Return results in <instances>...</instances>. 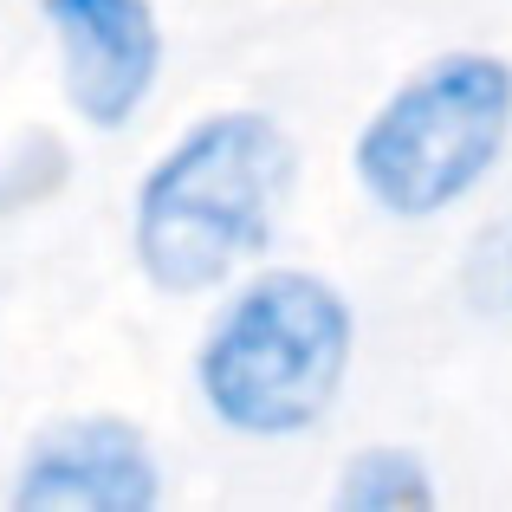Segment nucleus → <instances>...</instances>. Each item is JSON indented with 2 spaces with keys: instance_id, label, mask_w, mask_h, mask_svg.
Segmentation results:
<instances>
[{
  "instance_id": "obj_1",
  "label": "nucleus",
  "mask_w": 512,
  "mask_h": 512,
  "mask_svg": "<svg viewBox=\"0 0 512 512\" xmlns=\"http://www.w3.org/2000/svg\"><path fill=\"white\" fill-rule=\"evenodd\" d=\"M292 188V143L273 117L227 111L195 124L137 195V260L156 286L201 292L273 240Z\"/></svg>"
},
{
  "instance_id": "obj_2",
  "label": "nucleus",
  "mask_w": 512,
  "mask_h": 512,
  "mask_svg": "<svg viewBox=\"0 0 512 512\" xmlns=\"http://www.w3.org/2000/svg\"><path fill=\"white\" fill-rule=\"evenodd\" d=\"M350 363V312L312 273H266L201 344V396L240 435H292L331 409Z\"/></svg>"
},
{
  "instance_id": "obj_3",
  "label": "nucleus",
  "mask_w": 512,
  "mask_h": 512,
  "mask_svg": "<svg viewBox=\"0 0 512 512\" xmlns=\"http://www.w3.org/2000/svg\"><path fill=\"white\" fill-rule=\"evenodd\" d=\"M512 130V65L454 52L415 72L357 143V175L389 214H441L480 182Z\"/></svg>"
},
{
  "instance_id": "obj_4",
  "label": "nucleus",
  "mask_w": 512,
  "mask_h": 512,
  "mask_svg": "<svg viewBox=\"0 0 512 512\" xmlns=\"http://www.w3.org/2000/svg\"><path fill=\"white\" fill-rule=\"evenodd\" d=\"M20 512H143L156 506L150 441L124 422H59L33 441L13 487Z\"/></svg>"
},
{
  "instance_id": "obj_5",
  "label": "nucleus",
  "mask_w": 512,
  "mask_h": 512,
  "mask_svg": "<svg viewBox=\"0 0 512 512\" xmlns=\"http://www.w3.org/2000/svg\"><path fill=\"white\" fill-rule=\"evenodd\" d=\"M46 20L65 52V91L85 124H130L156 85V20L143 0H46Z\"/></svg>"
},
{
  "instance_id": "obj_6",
  "label": "nucleus",
  "mask_w": 512,
  "mask_h": 512,
  "mask_svg": "<svg viewBox=\"0 0 512 512\" xmlns=\"http://www.w3.org/2000/svg\"><path fill=\"white\" fill-rule=\"evenodd\" d=\"M338 506H350V512H428L435 506V487H428L415 454L376 448V454L350 461V474L338 480Z\"/></svg>"
},
{
  "instance_id": "obj_7",
  "label": "nucleus",
  "mask_w": 512,
  "mask_h": 512,
  "mask_svg": "<svg viewBox=\"0 0 512 512\" xmlns=\"http://www.w3.org/2000/svg\"><path fill=\"white\" fill-rule=\"evenodd\" d=\"M461 299L480 318H512V214L474 234L461 260Z\"/></svg>"
},
{
  "instance_id": "obj_8",
  "label": "nucleus",
  "mask_w": 512,
  "mask_h": 512,
  "mask_svg": "<svg viewBox=\"0 0 512 512\" xmlns=\"http://www.w3.org/2000/svg\"><path fill=\"white\" fill-rule=\"evenodd\" d=\"M65 175V150L59 137H26L20 150L0 169V208H26V201H46Z\"/></svg>"
}]
</instances>
